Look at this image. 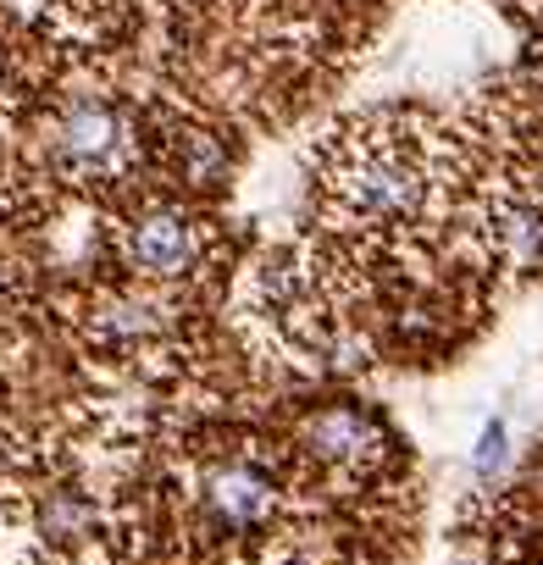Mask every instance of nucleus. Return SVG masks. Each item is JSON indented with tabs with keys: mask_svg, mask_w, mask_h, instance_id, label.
Here are the masks:
<instances>
[{
	"mask_svg": "<svg viewBox=\"0 0 543 565\" xmlns=\"http://www.w3.org/2000/svg\"><path fill=\"white\" fill-rule=\"evenodd\" d=\"M128 117L106 95H73L50 117V161L67 178H117L128 161Z\"/></svg>",
	"mask_w": 543,
	"mask_h": 565,
	"instance_id": "f257e3e1",
	"label": "nucleus"
},
{
	"mask_svg": "<svg viewBox=\"0 0 543 565\" xmlns=\"http://www.w3.org/2000/svg\"><path fill=\"white\" fill-rule=\"evenodd\" d=\"M422 161H416L411 145H388V139H372L361 145L344 172H338V194L350 205L355 217H377V222H399V217H416L422 205Z\"/></svg>",
	"mask_w": 543,
	"mask_h": 565,
	"instance_id": "f03ea898",
	"label": "nucleus"
},
{
	"mask_svg": "<svg viewBox=\"0 0 543 565\" xmlns=\"http://www.w3.org/2000/svg\"><path fill=\"white\" fill-rule=\"evenodd\" d=\"M206 239H200V222L183 217V211H139V217L122 222V261L139 277H183L200 266Z\"/></svg>",
	"mask_w": 543,
	"mask_h": 565,
	"instance_id": "7ed1b4c3",
	"label": "nucleus"
},
{
	"mask_svg": "<svg viewBox=\"0 0 543 565\" xmlns=\"http://www.w3.org/2000/svg\"><path fill=\"white\" fill-rule=\"evenodd\" d=\"M200 493H206V510L217 527H261L272 516V505H278V488H272V477L255 460H222V466H211Z\"/></svg>",
	"mask_w": 543,
	"mask_h": 565,
	"instance_id": "20e7f679",
	"label": "nucleus"
},
{
	"mask_svg": "<svg viewBox=\"0 0 543 565\" xmlns=\"http://www.w3.org/2000/svg\"><path fill=\"white\" fill-rule=\"evenodd\" d=\"M377 444H383V433H377L361 410H344V405L322 410V416L305 427V449H311L316 460H327V466H366V460L377 455Z\"/></svg>",
	"mask_w": 543,
	"mask_h": 565,
	"instance_id": "39448f33",
	"label": "nucleus"
},
{
	"mask_svg": "<svg viewBox=\"0 0 543 565\" xmlns=\"http://www.w3.org/2000/svg\"><path fill=\"white\" fill-rule=\"evenodd\" d=\"M161 327H167V316L150 300H111L95 311V338L106 349H139V344H150Z\"/></svg>",
	"mask_w": 543,
	"mask_h": 565,
	"instance_id": "423d86ee",
	"label": "nucleus"
},
{
	"mask_svg": "<svg viewBox=\"0 0 543 565\" xmlns=\"http://www.w3.org/2000/svg\"><path fill=\"white\" fill-rule=\"evenodd\" d=\"M505 455H510V427H505V421H488L483 444H477V471H483V477H488V471H499V466H505Z\"/></svg>",
	"mask_w": 543,
	"mask_h": 565,
	"instance_id": "0eeeda50",
	"label": "nucleus"
}]
</instances>
